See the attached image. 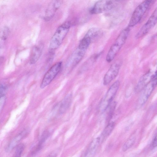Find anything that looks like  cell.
<instances>
[{
  "label": "cell",
  "mask_w": 157,
  "mask_h": 157,
  "mask_svg": "<svg viewBox=\"0 0 157 157\" xmlns=\"http://www.w3.org/2000/svg\"><path fill=\"white\" fill-rule=\"evenodd\" d=\"M157 146V135L156 133L151 143V147L152 148H154Z\"/></svg>",
  "instance_id": "24"
},
{
  "label": "cell",
  "mask_w": 157,
  "mask_h": 157,
  "mask_svg": "<svg viewBox=\"0 0 157 157\" xmlns=\"http://www.w3.org/2000/svg\"><path fill=\"white\" fill-rule=\"evenodd\" d=\"M62 2V0H53L50 2L45 12L44 17L45 21H48L52 18L61 6Z\"/></svg>",
  "instance_id": "11"
},
{
  "label": "cell",
  "mask_w": 157,
  "mask_h": 157,
  "mask_svg": "<svg viewBox=\"0 0 157 157\" xmlns=\"http://www.w3.org/2000/svg\"><path fill=\"white\" fill-rule=\"evenodd\" d=\"M153 0H144L136 8L130 19L128 27H133L140 22Z\"/></svg>",
  "instance_id": "4"
},
{
  "label": "cell",
  "mask_w": 157,
  "mask_h": 157,
  "mask_svg": "<svg viewBox=\"0 0 157 157\" xmlns=\"http://www.w3.org/2000/svg\"><path fill=\"white\" fill-rule=\"evenodd\" d=\"M120 85L119 80L115 81L110 87L102 98L98 107V110L101 113L104 112L110 105Z\"/></svg>",
  "instance_id": "3"
},
{
  "label": "cell",
  "mask_w": 157,
  "mask_h": 157,
  "mask_svg": "<svg viewBox=\"0 0 157 157\" xmlns=\"http://www.w3.org/2000/svg\"><path fill=\"white\" fill-rule=\"evenodd\" d=\"M62 63L60 61L52 65L44 75L41 83L40 88L43 89L49 85L60 72Z\"/></svg>",
  "instance_id": "5"
},
{
  "label": "cell",
  "mask_w": 157,
  "mask_h": 157,
  "mask_svg": "<svg viewBox=\"0 0 157 157\" xmlns=\"http://www.w3.org/2000/svg\"><path fill=\"white\" fill-rule=\"evenodd\" d=\"M116 106V102H113V103L110 104L109 105V111L108 113V114L107 117V120L109 121L111 118L113 113L115 109Z\"/></svg>",
  "instance_id": "21"
},
{
  "label": "cell",
  "mask_w": 157,
  "mask_h": 157,
  "mask_svg": "<svg viewBox=\"0 0 157 157\" xmlns=\"http://www.w3.org/2000/svg\"><path fill=\"white\" fill-rule=\"evenodd\" d=\"M88 48L78 45L67 61L66 67L71 70L78 64L84 56Z\"/></svg>",
  "instance_id": "6"
},
{
  "label": "cell",
  "mask_w": 157,
  "mask_h": 157,
  "mask_svg": "<svg viewBox=\"0 0 157 157\" xmlns=\"http://www.w3.org/2000/svg\"><path fill=\"white\" fill-rule=\"evenodd\" d=\"M157 84V76L154 77L143 89L137 101V105L140 107L147 102Z\"/></svg>",
  "instance_id": "7"
},
{
  "label": "cell",
  "mask_w": 157,
  "mask_h": 157,
  "mask_svg": "<svg viewBox=\"0 0 157 157\" xmlns=\"http://www.w3.org/2000/svg\"><path fill=\"white\" fill-rule=\"evenodd\" d=\"M26 133V132L23 131L13 138L7 147L6 149V151L8 152L10 151L17 146Z\"/></svg>",
  "instance_id": "17"
},
{
  "label": "cell",
  "mask_w": 157,
  "mask_h": 157,
  "mask_svg": "<svg viewBox=\"0 0 157 157\" xmlns=\"http://www.w3.org/2000/svg\"><path fill=\"white\" fill-rule=\"evenodd\" d=\"M157 20V11L156 9L147 21L140 28L136 34L135 37L139 39L146 35L156 25Z\"/></svg>",
  "instance_id": "10"
},
{
  "label": "cell",
  "mask_w": 157,
  "mask_h": 157,
  "mask_svg": "<svg viewBox=\"0 0 157 157\" xmlns=\"http://www.w3.org/2000/svg\"><path fill=\"white\" fill-rule=\"evenodd\" d=\"M136 140V137L132 135L125 143L122 147V151H125L131 148L134 144Z\"/></svg>",
  "instance_id": "20"
},
{
  "label": "cell",
  "mask_w": 157,
  "mask_h": 157,
  "mask_svg": "<svg viewBox=\"0 0 157 157\" xmlns=\"http://www.w3.org/2000/svg\"><path fill=\"white\" fill-rule=\"evenodd\" d=\"M116 4L113 0H100L96 2L90 10L92 14H98L112 9Z\"/></svg>",
  "instance_id": "8"
},
{
  "label": "cell",
  "mask_w": 157,
  "mask_h": 157,
  "mask_svg": "<svg viewBox=\"0 0 157 157\" xmlns=\"http://www.w3.org/2000/svg\"><path fill=\"white\" fill-rule=\"evenodd\" d=\"M6 89L5 86L2 85H0V99L5 95Z\"/></svg>",
  "instance_id": "23"
},
{
  "label": "cell",
  "mask_w": 157,
  "mask_h": 157,
  "mask_svg": "<svg viewBox=\"0 0 157 157\" xmlns=\"http://www.w3.org/2000/svg\"><path fill=\"white\" fill-rule=\"evenodd\" d=\"M72 95L71 93L67 94L61 102L59 109V112L62 114L65 112L70 107L72 100Z\"/></svg>",
  "instance_id": "16"
},
{
  "label": "cell",
  "mask_w": 157,
  "mask_h": 157,
  "mask_svg": "<svg viewBox=\"0 0 157 157\" xmlns=\"http://www.w3.org/2000/svg\"><path fill=\"white\" fill-rule=\"evenodd\" d=\"M115 126V123L113 122L109 123L104 130L101 135L102 139L108 136L113 131Z\"/></svg>",
  "instance_id": "19"
},
{
  "label": "cell",
  "mask_w": 157,
  "mask_h": 157,
  "mask_svg": "<svg viewBox=\"0 0 157 157\" xmlns=\"http://www.w3.org/2000/svg\"><path fill=\"white\" fill-rule=\"evenodd\" d=\"M103 34V31L101 29L92 28L88 31L85 36L89 39L92 43L98 40Z\"/></svg>",
  "instance_id": "15"
},
{
  "label": "cell",
  "mask_w": 157,
  "mask_h": 157,
  "mask_svg": "<svg viewBox=\"0 0 157 157\" xmlns=\"http://www.w3.org/2000/svg\"><path fill=\"white\" fill-rule=\"evenodd\" d=\"M10 33L9 28L5 27L0 30V47L3 46L7 40Z\"/></svg>",
  "instance_id": "18"
},
{
  "label": "cell",
  "mask_w": 157,
  "mask_h": 157,
  "mask_svg": "<svg viewBox=\"0 0 157 157\" xmlns=\"http://www.w3.org/2000/svg\"><path fill=\"white\" fill-rule=\"evenodd\" d=\"M72 25L71 21H68L57 28L50 40L49 46L50 53L53 52L61 45Z\"/></svg>",
  "instance_id": "1"
},
{
  "label": "cell",
  "mask_w": 157,
  "mask_h": 157,
  "mask_svg": "<svg viewBox=\"0 0 157 157\" xmlns=\"http://www.w3.org/2000/svg\"><path fill=\"white\" fill-rule=\"evenodd\" d=\"M157 76L156 71L154 72L149 71L144 75L140 78L135 88V91L138 93L151 81L155 76Z\"/></svg>",
  "instance_id": "12"
},
{
  "label": "cell",
  "mask_w": 157,
  "mask_h": 157,
  "mask_svg": "<svg viewBox=\"0 0 157 157\" xmlns=\"http://www.w3.org/2000/svg\"><path fill=\"white\" fill-rule=\"evenodd\" d=\"M122 63V61L118 60L111 64L104 75L103 79V83L104 85H108L117 76Z\"/></svg>",
  "instance_id": "9"
},
{
  "label": "cell",
  "mask_w": 157,
  "mask_h": 157,
  "mask_svg": "<svg viewBox=\"0 0 157 157\" xmlns=\"http://www.w3.org/2000/svg\"><path fill=\"white\" fill-rule=\"evenodd\" d=\"M25 147V145L23 144H20L18 145L16 148L14 156L15 157L20 156L24 150Z\"/></svg>",
  "instance_id": "22"
},
{
  "label": "cell",
  "mask_w": 157,
  "mask_h": 157,
  "mask_svg": "<svg viewBox=\"0 0 157 157\" xmlns=\"http://www.w3.org/2000/svg\"><path fill=\"white\" fill-rule=\"evenodd\" d=\"M44 45L40 42L34 46L31 52L29 63L31 64L35 63L40 58L44 48Z\"/></svg>",
  "instance_id": "13"
},
{
  "label": "cell",
  "mask_w": 157,
  "mask_h": 157,
  "mask_svg": "<svg viewBox=\"0 0 157 157\" xmlns=\"http://www.w3.org/2000/svg\"><path fill=\"white\" fill-rule=\"evenodd\" d=\"M101 138L98 137L94 139L90 143L86 150L85 156L93 157L96 153L99 145Z\"/></svg>",
  "instance_id": "14"
},
{
  "label": "cell",
  "mask_w": 157,
  "mask_h": 157,
  "mask_svg": "<svg viewBox=\"0 0 157 157\" xmlns=\"http://www.w3.org/2000/svg\"><path fill=\"white\" fill-rule=\"evenodd\" d=\"M130 31L128 26L120 33L107 53L106 59L107 62H112L125 43Z\"/></svg>",
  "instance_id": "2"
}]
</instances>
